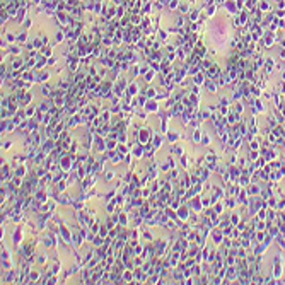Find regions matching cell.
I'll use <instances>...</instances> for the list:
<instances>
[{
    "label": "cell",
    "instance_id": "6da1fadb",
    "mask_svg": "<svg viewBox=\"0 0 285 285\" xmlns=\"http://www.w3.org/2000/svg\"><path fill=\"white\" fill-rule=\"evenodd\" d=\"M62 39H63V34H62V32H58V34H57V41H62Z\"/></svg>",
    "mask_w": 285,
    "mask_h": 285
},
{
    "label": "cell",
    "instance_id": "7a4b0ae2",
    "mask_svg": "<svg viewBox=\"0 0 285 285\" xmlns=\"http://www.w3.org/2000/svg\"><path fill=\"white\" fill-rule=\"evenodd\" d=\"M196 17H198V11H196V12H193V14H191V19H193V21H195Z\"/></svg>",
    "mask_w": 285,
    "mask_h": 285
}]
</instances>
